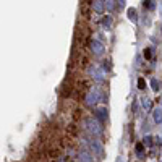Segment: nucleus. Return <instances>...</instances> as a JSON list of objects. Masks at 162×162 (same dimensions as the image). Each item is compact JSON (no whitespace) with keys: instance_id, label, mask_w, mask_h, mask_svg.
<instances>
[{"instance_id":"1","label":"nucleus","mask_w":162,"mask_h":162,"mask_svg":"<svg viewBox=\"0 0 162 162\" xmlns=\"http://www.w3.org/2000/svg\"><path fill=\"white\" fill-rule=\"evenodd\" d=\"M88 125H89V130H91L92 133H96V135L101 133V128H99V125L94 122V120H88Z\"/></svg>"},{"instance_id":"6","label":"nucleus","mask_w":162,"mask_h":162,"mask_svg":"<svg viewBox=\"0 0 162 162\" xmlns=\"http://www.w3.org/2000/svg\"><path fill=\"white\" fill-rule=\"evenodd\" d=\"M138 86H139V89H144V86H146L144 80H139V81H138Z\"/></svg>"},{"instance_id":"5","label":"nucleus","mask_w":162,"mask_h":162,"mask_svg":"<svg viewBox=\"0 0 162 162\" xmlns=\"http://www.w3.org/2000/svg\"><path fill=\"white\" fill-rule=\"evenodd\" d=\"M80 157H81V161H83V162H91V159H89V157L86 156L84 153H81V154H80Z\"/></svg>"},{"instance_id":"7","label":"nucleus","mask_w":162,"mask_h":162,"mask_svg":"<svg viewBox=\"0 0 162 162\" xmlns=\"http://www.w3.org/2000/svg\"><path fill=\"white\" fill-rule=\"evenodd\" d=\"M136 151H138V153H141V151H143V146H141V144H138V146H136Z\"/></svg>"},{"instance_id":"3","label":"nucleus","mask_w":162,"mask_h":162,"mask_svg":"<svg viewBox=\"0 0 162 162\" xmlns=\"http://www.w3.org/2000/svg\"><path fill=\"white\" fill-rule=\"evenodd\" d=\"M154 120H156V122H162V110L161 109L154 110Z\"/></svg>"},{"instance_id":"4","label":"nucleus","mask_w":162,"mask_h":162,"mask_svg":"<svg viewBox=\"0 0 162 162\" xmlns=\"http://www.w3.org/2000/svg\"><path fill=\"white\" fill-rule=\"evenodd\" d=\"M143 107L146 109V110H149V109H151V101H149V99L143 97Z\"/></svg>"},{"instance_id":"8","label":"nucleus","mask_w":162,"mask_h":162,"mask_svg":"<svg viewBox=\"0 0 162 162\" xmlns=\"http://www.w3.org/2000/svg\"><path fill=\"white\" fill-rule=\"evenodd\" d=\"M153 86H154V89H159V88H157V81L156 80H153Z\"/></svg>"},{"instance_id":"2","label":"nucleus","mask_w":162,"mask_h":162,"mask_svg":"<svg viewBox=\"0 0 162 162\" xmlns=\"http://www.w3.org/2000/svg\"><path fill=\"white\" fill-rule=\"evenodd\" d=\"M91 147H92V151H94L96 154L102 156V147H101V144H99L97 141H92V143H91Z\"/></svg>"}]
</instances>
